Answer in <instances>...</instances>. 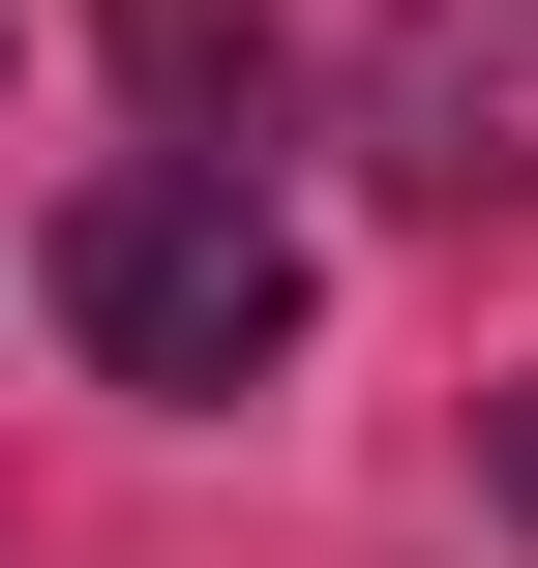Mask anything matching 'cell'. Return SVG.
Returning a JSON list of instances; mask_svg holds the SVG:
<instances>
[{
	"instance_id": "1",
	"label": "cell",
	"mask_w": 538,
	"mask_h": 568,
	"mask_svg": "<svg viewBox=\"0 0 538 568\" xmlns=\"http://www.w3.org/2000/svg\"><path fill=\"white\" fill-rule=\"evenodd\" d=\"M30 300H60V329H90L120 389H180V419L300 359V240H270V180H210V150H150V180H90Z\"/></svg>"
},
{
	"instance_id": "3",
	"label": "cell",
	"mask_w": 538,
	"mask_h": 568,
	"mask_svg": "<svg viewBox=\"0 0 538 568\" xmlns=\"http://www.w3.org/2000/svg\"><path fill=\"white\" fill-rule=\"evenodd\" d=\"M120 90H150V150H210V180H270V120H300L270 0H120Z\"/></svg>"
},
{
	"instance_id": "2",
	"label": "cell",
	"mask_w": 538,
	"mask_h": 568,
	"mask_svg": "<svg viewBox=\"0 0 538 568\" xmlns=\"http://www.w3.org/2000/svg\"><path fill=\"white\" fill-rule=\"evenodd\" d=\"M359 120L419 210H538V0H389L359 30Z\"/></svg>"
},
{
	"instance_id": "4",
	"label": "cell",
	"mask_w": 538,
	"mask_h": 568,
	"mask_svg": "<svg viewBox=\"0 0 538 568\" xmlns=\"http://www.w3.org/2000/svg\"><path fill=\"white\" fill-rule=\"evenodd\" d=\"M479 449H509V509H538V389H509V419H479Z\"/></svg>"
}]
</instances>
